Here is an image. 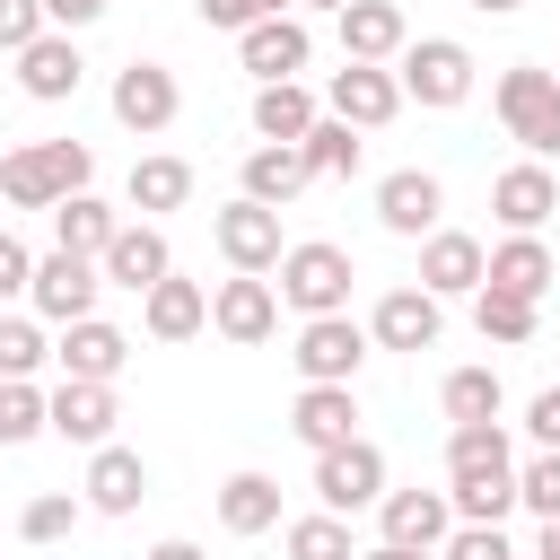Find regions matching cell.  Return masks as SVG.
Returning a JSON list of instances; mask_svg holds the SVG:
<instances>
[{
	"instance_id": "cell-40",
	"label": "cell",
	"mask_w": 560,
	"mask_h": 560,
	"mask_svg": "<svg viewBox=\"0 0 560 560\" xmlns=\"http://www.w3.org/2000/svg\"><path fill=\"white\" fill-rule=\"evenodd\" d=\"M516 508L560 516V446H534V455L516 464Z\"/></svg>"
},
{
	"instance_id": "cell-11",
	"label": "cell",
	"mask_w": 560,
	"mask_h": 560,
	"mask_svg": "<svg viewBox=\"0 0 560 560\" xmlns=\"http://www.w3.org/2000/svg\"><path fill=\"white\" fill-rule=\"evenodd\" d=\"M96 271H105V289L149 298V289L175 271V245H166V228H158V219H122V228H114V245L96 254Z\"/></svg>"
},
{
	"instance_id": "cell-29",
	"label": "cell",
	"mask_w": 560,
	"mask_h": 560,
	"mask_svg": "<svg viewBox=\"0 0 560 560\" xmlns=\"http://www.w3.org/2000/svg\"><path fill=\"white\" fill-rule=\"evenodd\" d=\"M490 472H516L508 429H499V420H464V429H446V481H490Z\"/></svg>"
},
{
	"instance_id": "cell-26",
	"label": "cell",
	"mask_w": 560,
	"mask_h": 560,
	"mask_svg": "<svg viewBox=\"0 0 560 560\" xmlns=\"http://www.w3.org/2000/svg\"><path fill=\"white\" fill-rule=\"evenodd\" d=\"M560 280V262H551V245L542 236H499L490 245V271H481V289H508V298H534L542 306V289Z\"/></svg>"
},
{
	"instance_id": "cell-1",
	"label": "cell",
	"mask_w": 560,
	"mask_h": 560,
	"mask_svg": "<svg viewBox=\"0 0 560 560\" xmlns=\"http://www.w3.org/2000/svg\"><path fill=\"white\" fill-rule=\"evenodd\" d=\"M490 105H499V122H508V140H516L525 158H560V70L508 61L499 88H490Z\"/></svg>"
},
{
	"instance_id": "cell-25",
	"label": "cell",
	"mask_w": 560,
	"mask_h": 560,
	"mask_svg": "<svg viewBox=\"0 0 560 560\" xmlns=\"http://www.w3.org/2000/svg\"><path fill=\"white\" fill-rule=\"evenodd\" d=\"M332 35H341V61H394V52L411 44V18H402L394 0H350V9L332 18Z\"/></svg>"
},
{
	"instance_id": "cell-5",
	"label": "cell",
	"mask_w": 560,
	"mask_h": 560,
	"mask_svg": "<svg viewBox=\"0 0 560 560\" xmlns=\"http://www.w3.org/2000/svg\"><path fill=\"white\" fill-rule=\"evenodd\" d=\"M385 490H394V481H385V446H376V438H341V446L315 455V508H332V516H368Z\"/></svg>"
},
{
	"instance_id": "cell-6",
	"label": "cell",
	"mask_w": 560,
	"mask_h": 560,
	"mask_svg": "<svg viewBox=\"0 0 560 560\" xmlns=\"http://www.w3.org/2000/svg\"><path fill=\"white\" fill-rule=\"evenodd\" d=\"M96 289H105L96 254L52 245V254H35V289H26V306H35L44 324H79V315H96Z\"/></svg>"
},
{
	"instance_id": "cell-33",
	"label": "cell",
	"mask_w": 560,
	"mask_h": 560,
	"mask_svg": "<svg viewBox=\"0 0 560 560\" xmlns=\"http://www.w3.org/2000/svg\"><path fill=\"white\" fill-rule=\"evenodd\" d=\"M0 201H9V210H52V201H61V184H52V166H44V140H26V149L0 158Z\"/></svg>"
},
{
	"instance_id": "cell-7",
	"label": "cell",
	"mask_w": 560,
	"mask_h": 560,
	"mask_svg": "<svg viewBox=\"0 0 560 560\" xmlns=\"http://www.w3.org/2000/svg\"><path fill=\"white\" fill-rule=\"evenodd\" d=\"M402 105H411V96H402L394 61H341L332 88H324V114H341V122H359V131H385Z\"/></svg>"
},
{
	"instance_id": "cell-51",
	"label": "cell",
	"mask_w": 560,
	"mask_h": 560,
	"mask_svg": "<svg viewBox=\"0 0 560 560\" xmlns=\"http://www.w3.org/2000/svg\"><path fill=\"white\" fill-rule=\"evenodd\" d=\"M464 9H481V18H516L525 0H464Z\"/></svg>"
},
{
	"instance_id": "cell-20",
	"label": "cell",
	"mask_w": 560,
	"mask_h": 560,
	"mask_svg": "<svg viewBox=\"0 0 560 560\" xmlns=\"http://www.w3.org/2000/svg\"><path fill=\"white\" fill-rule=\"evenodd\" d=\"M52 359H61V376H96V385H114V376H122V359H131V332H122V324H105V315H79V324H61Z\"/></svg>"
},
{
	"instance_id": "cell-52",
	"label": "cell",
	"mask_w": 560,
	"mask_h": 560,
	"mask_svg": "<svg viewBox=\"0 0 560 560\" xmlns=\"http://www.w3.org/2000/svg\"><path fill=\"white\" fill-rule=\"evenodd\" d=\"M306 9H332V18H341V9H350V0H306Z\"/></svg>"
},
{
	"instance_id": "cell-53",
	"label": "cell",
	"mask_w": 560,
	"mask_h": 560,
	"mask_svg": "<svg viewBox=\"0 0 560 560\" xmlns=\"http://www.w3.org/2000/svg\"><path fill=\"white\" fill-rule=\"evenodd\" d=\"M516 560H534V551H516Z\"/></svg>"
},
{
	"instance_id": "cell-42",
	"label": "cell",
	"mask_w": 560,
	"mask_h": 560,
	"mask_svg": "<svg viewBox=\"0 0 560 560\" xmlns=\"http://www.w3.org/2000/svg\"><path fill=\"white\" fill-rule=\"evenodd\" d=\"M438 560H516V542H508L499 525H455V534L438 542Z\"/></svg>"
},
{
	"instance_id": "cell-48",
	"label": "cell",
	"mask_w": 560,
	"mask_h": 560,
	"mask_svg": "<svg viewBox=\"0 0 560 560\" xmlns=\"http://www.w3.org/2000/svg\"><path fill=\"white\" fill-rule=\"evenodd\" d=\"M140 560H210V551H201V542H184V534H166V542H149Z\"/></svg>"
},
{
	"instance_id": "cell-34",
	"label": "cell",
	"mask_w": 560,
	"mask_h": 560,
	"mask_svg": "<svg viewBox=\"0 0 560 560\" xmlns=\"http://www.w3.org/2000/svg\"><path fill=\"white\" fill-rule=\"evenodd\" d=\"M280 551H289V560H359V542H350V516H332V508H315V516H289V525H280Z\"/></svg>"
},
{
	"instance_id": "cell-39",
	"label": "cell",
	"mask_w": 560,
	"mask_h": 560,
	"mask_svg": "<svg viewBox=\"0 0 560 560\" xmlns=\"http://www.w3.org/2000/svg\"><path fill=\"white\" fill-rule=\"evenodd\" d=\"M44 359H52L44 315H0V376H35Z\"/></svg>"
},
{
	"instance_id": "cell-35",
	"label": "cell",
	"mask_w": 560,
	"mask_h": 560,
	"mask_svg": "<svg viewBox=\"0 0 560 560\" xmlns=\"http://www.w3.org/2000/svg\"><path fill=\"white\" fill-rule=\"evenodd\" d=\"M52 429V394L35 376H0V446H26Z\"/></svg>"
},
{
	"instance_id": "cell-41",
	"label": "cell",
	"mask_w": 560,
	"mask_h": 560,
	"mask_svg": "<svg viewBox=\"0 0 560 560\" xmlns=\"http://www.w3.org/2000/svg\"><path fill=\"white\" fill-rule=\"evenodd\" d=\"M44 166H52L61 201H70V192H88V175H96V149H88V140H44Z\"/></svg>"
},
{
	"instance_id": "cell-44",
	"label": "cell",
	"mask_w": 560,
	"mask_h": 560,
	"mask_svg": "<svg viewBox=\"0 0 560 560\" xmlns=\"http://www.w3.org/2000/svg\"><path fill=\"white\" fill-rule=\"evenodd\" d=\"M44 26H52V18H44V0H0V52H9V61H18Z\"/></svg>"
},
{
	"instance_id": "cell-23",
	"label": "cell",
	"mask_w": 560,
	"mask_h": 560,
	"mask_svg": "<svg viewBox=\"0 0 560 560\" xmlns=\"http://www.w3.org/2000/svg\"><path fill=\"white\" fill-rule=\"evenodd\" d=\"M79 499L96 508V516H131L140 499H149V464L131 455V446H88V481H79Z\"/></svg>"
},
{
	"instance_id": "cell-2",
	"label": "cell",
	"mask_w": 560,
	"mask_h": 560,
	"mask_svg": "<svg viewBox=\"0 0 560 560\" xmlns=\"http://www.w3.org/2000/svg\"><path fill=\"white\" fill-rule=\"evenodd\" d=\"M350 280H359V262H350V245H332V236H306V245H289L280 254V306H298V315H341L350 306Z\"/></svg>"
},
{
	"instance_id": "cell-21",
	"label": "cell",
	"mask_w": 560,
	"mask_h": 560,
	"mask_svg": "<svg viewBox=\"0 0 560 560\" xmlns=\"http://www.w3.org/2000/svg\"><path fill=\"white\" fill-rule=\"evenodd\" d=\"M114 420H122L114 385H96V376H61V385H52V438H70V446H105Z\"/></svg>"
},
{
	"instance_id": "cell-16",
	"label": "cell",
	"mask_w": 560,
	"mask_h": 560,
	"mask_svg": "<svg viewBox=\"0 0 560 560\" xmlns=\"http://www.w3.org/2000/svg\"><path fill=\"white\" fill-rule=\"evenodd\" d=\"M481 271H490V245L481 236H464V228H429L420 236V289L429 298H472Z\"/></svg>"
},
{
	"instance_id": "cell-45",
	"label": "cell",
	"mask_w": 560,
	"mask_h": 560,
	"mask_svg": "<svg viewBox=\"0 0 560 560\" xmlns=\"http://www.w3.org/2000/svg\"><path fill=\"white\" fill-rule=\"evenodd\" d=\"M26 289H35V254L0 228V306H9V298H26Z\"/></svg>"
},
{
	"instance_id": "cell-43",
	"label": "cell",
	"mask_w": 560,
	"mask_h": 560,
	"mask_svg": "<svg viewBox=\"0 0 560 560\" xmlns=\"http://www.w3.org/2000/svg\"><path fill=\"white\" fill-rule=\"evenodd\" d=\"M192 9H201V26H219V35H245V26L280 18L289 0H192Z\"/></svg>"
},
{
	"instance_id": "cell-24",
	"label": "cell",
	"mask_w": 560,
	"mask_h": 560,
	"mask_svg": "<svg viewBox=\"0 0 560 560\" xmlns=\"http://www.w3.org/2000/svg\"><path fill=\"white\" fill-rule=\"evenodd\" d=\"M140 332H149V341H192V332H210V289L184 280V271H166V280L140 298Z\"/></svg>"
},
{
	"instance_id": "cell-30",
	"label": "cell",
	"mask_w": 560,
	"mask_h": 560,
	"mask_svg": "<svg viewBox=\"0 0 560 560\" xmlns=\"http://www.w3.org/2000/svg\"><path fill=\"white\" fill-rule=\"evenodd\" d=\"M122 201L149 210V219H158V210H184V201H192V166H184V158H131Z\"/></svg>"
},
{
	"instance_id": "cell-37",
	"label": "cell",
	"mask_w": 560,
	"mask_h": 560,
	"mask_svg": "<svg viewBox=\"0 0 560 560\" xmlns=\"http://www.w3.org/2000/svg\"><path fill=\"white\" fill-rule=\"evenodd\" d=\"M472 324H481V341L516 350V341H534V298H508V289H472Z\"/></svg>"
},
{
	"instance_id": "cell-49",
	"label": "cell",
	"mask_w": 560,
	"mask_h": 560,
	"mask_svg": "<svg viewBox=\"0 0 560 560\" xmlns=\"http://www.w3.org/2000/svg\"><path fill=\"white\" fill-rule=\"evenodd\" d=\"M359 560H438V551H411V542H376V551H359Z\"/></svg>"
},
{
	"instance_id": "cell-22",
	"label": "cell",
	"mask_w": 560,
	"mask_h": 560,
	"mask_svg": "<svg viewBox=\"0 0 560 560\" xmlns=\"http://www.w3.org/2000/svg\"><path fill=\"white\" fill-rule=\"evenodd\" d=\"M289 429H298V446H306V455H324V446L359 438V385H298Z\"/></svg>"
},
{
	"instance_id": "cell-13",
	"label": "cell",
	"mask_w": 560,
	"mask_h": 560,
	"mask_svg": "<svg viewBox=\"0 0 560 560\" xmlns=\"http://www.w3.org/2000/svg\"><path fill=\"white\" fill-rule=\"evenodd\" d=\"M438 332H446V298H429L420 280L411 289H385L376 315H368V341L376 350H438Z\"/></svg>"
},
{
	"instance_id": "cell-8",
	"label": "cell",
	"mask_w": 560,
	"mask_h": 560,
	"mask_svg": "<svg viewBox=\"0 0 560 560\" xmlns=\"http://www.w3.org/2000/svg\"><path fill=\"white\" fill-rule=\"evenodd\" d=\"M210 332H219V341H236V350H262V341L280 332V289H271L262 271L219 280V289H210Z\"/></svg>"
},
{
	"instance_id": "cell-10",
	"label": "cell",
	"mask_w": 560,
	"mask_h": 560,
	"mask_svg": "<svg viewBox=\"0 0 560 560\" xmlns=\"http://www.w3.org/2000/svg\"><path fill=\"white\" fill-rule=\"evenodd\" d=\"M210 236H219V254H228V271H280V254H289V236H280V210L271 201H228L219 219H210Z\"/></svg>"
},
{
	"instance_id": "cell-31",
	"label": "cell",
	"mask_w": 560,
	"mask_h": 560,
	"mask_svg": "<svg viewBox=\"0 0 560 560\" xmlns=\"http://www.w3.org/2000/svg\"><path fill=\"white\" fill-rule=\"evenodd\" d=\"M114 228H122V210H114V201H96V192L52 201V245H70V254H105V245H114Z\"/></svg>"
},
{
	"instance_id": "cell-14",
	"label": "cell",
	"mask_w": 560,
	"mask_h": 560,
	"mask_svg": "<svg viewBox=\"0 0 560 560\" xmlns=\"http://www.w3.org/2000/svg\"><path fill=\"white\" fill-rule=\"evenodd\" d=\"M79 79H88V52H79V35H61V26H44V35L18 52V88H26L35 105H70Z\"/></svg>"
},
{
	"instance_id": "cell-50",
	"label": "cell",
	"mask_w": 560,
	"mask_h": 560,
	"mask_svg": "<svg viewBox=\"0 0 560 560\" xmlns=\"http://www.w3.org/2000/svg\"><path fill=\"white\" fill-rule=\"evenodd\" d=\"M534 560H560V516H542V534H534Z\"/></svg>"
},
{
	"instance_id": "cell-3",
	"label": "cell",
	"mask_w": 560,
	"mask_h": 560,
	"mask_svg": "<svg viewBox=\"0 0 560 560\" xmlns=\"http://www.w3.org/2000/svg\"><path fill=\"white\" fill-rule=\"evenodd\" d=\"M368 324H350V306L341 315H298V341H289V368H298V385H359V368H368Z\"/></svg>"
},
{
	"instance_id": "cell-15",
	"label": "cell",
	"mask_w": 560,
	"mask_h": 560,
	"mask_svg": "<svg viewBox=\"0 0 560 560\" xmlns=\"http://www.w3.org/2000/svg\"><path fill=\"white\" fill-rule=\"evenodd\" d=\"M438 210H446V184H438L429 166H394V175L376 184V228H385V236H411V245H420V236L438 228Z\"/></svg>"
},
{
	"instance_id": "cell-38",
	"label": "cell",
	"mask_w": 560,
	"mask_h": 560,
	"mask_svg": "<svg viewBox=\"0 0 560 560\" xmlns=\"http://www.w3.org/2000/svg\"><path fill=\"white\" fill-rule=\"evenodd\" d=\"M79 516H88V499H79V490H35V499L18 508V534H26V542H61Z\"/></svg>"
},
{
	"instance_id": "cell-47",
	"label": "cell",
	"mask_w": 560,
	"mask_h": 560,
	"mask_svg": "<svg viewBox=\"0 0 560 560\" xmlns=\"http://www.w3.org/2000/svg\"><path fill=\"white\" fill-rule=\"evenodd\" d=\"M105 9H114V0H44V18H52L61 35H79V26H96Z\"/></svg>"
},
{
	"instance_id": "cell-36",
	"label": "cell",
	"mask_w": 560,
	"mask_h": 560,
	"mask_svg": "<svg viewBox=\"0 0 560 560\" xmlns=\"http://www.w3.org/2000/svg\"><path fill=\"white\" fill-rule=\"evenodd\" d=\"M298 149H306V166H315V175H359V149H368V140H359V122L315 114V131H306Z\"/></svg>"
},
{
	"instance_id": "cell-17",
	"label": "cell",
	"mask_w": 560,
	"mask_h": 560,
	"mask_svg": "<svg viewBox=\"0 0 560 560\" xmlns=\"http://www.w3.org/2000/svg\"><path fill=\"white\" fill-rule=\"evenodd\" d=\"M446 534H455V499H446V490H385V499H376V542L438 551Z\"/></svg>"
},
{
	"instance_id": "cell-12",
	"label": "cell",
	"mask_w": 560,
	"mask_h": 560,
	"mask_svg": "<svg viewBox=\"0 0 560 560\" xmlns=\"http://www.w3.org/2000/svg\"><path fill=\"white\" fill-rule=\"evenodd\" d=\"M490 210H499V228H508V236H542V228H551V210H560L551 166H542V158L499 166V175H490Z\"/></svg>"
},
{
	"instance_id": "cell-18",
	"label": "cell",
	"mask_w": 560,
	"mask_h": 560,
	"mask_svg": "<svg viewBox=\"0 0 560 560\" xmlns=\"http://www.w3.org/2000/svg\"><path fill=\"white\" fill-rule=\"evenodd\" d=\"M236 61L254 70V88H262V79H298V70L315 61V35H306V18L280 9V18H262V26L236 35Z\"/></svg>"
},
{
	"instance_id": "cell-27",
	"label": "cell",
	"mask_w": 560,
	"mask_h": 560,
	"mask_svg": "<svg viewBox=\"0 0 560 560\" xmlns=\"http://www.w3.org/2000/svg\"><path fill=\"white\" fill-rule=\"evenodd\" d=\"M315 114H324V105H315L306 79H262V88H254V140H306Z\"/></svg>"
},
{
	"instance_id": "cell-9",
	"label": "cell",
	"mask_w": 560,
	"mask_h": 560,
	"mask_svg": "<svg viewBox=\"0 0 560 560\" xmlns=\"http://www.w3.org/2000/svg\"><path fill=\"white\" fill-rule=\"evenodd\" d=\"M175 114H184V88H175L166 61H122V70H114V122H122V131L158 140Z\"/></svg>"
},
{
	"instance_id": "cell-28",
	"label": "cell",
	"mask_w": 560,
	"mask_h": 560,
	"mask_svg": "<svg viewBox=\"0 0 560 560\" xmlns=\"http://www.w3.org/2000/svg\"><path fill=\"white\" fill-rule=\"evenodd\" d=\"M219 525H228L236 542L271 534V525H280V481H271V472H228V481H219Z\"/></svg>"
},
{
	"instance_id": "cell-19",
	"label": "cell",
	"mask_w": 560,
	"mask_h": 560,
	"mask_svg": "<svg viewBox=\"0 0 560 560\" xmlns=\"http://www.w3.org/2000/svg\"><path fill=\"white\" fill-rule=\"evenodd\" d=\"M306 184H315V166H306L298 140H254L245 166H236V192H245V201H271V210H289Z\"/></svg>"
},
{
	"instance_id": "cell-46",
	"label": "cell",
	"mask_w": 560,
	"mask_h": 560,
	"mask_svg": "<svg viewBox=\"0 0 560 560\" xmlns=\"http://www.w3.org/2000/svg\"><path fill=\"white\" fill-rule=\"evenodd\" d=\"M525 429H534V446H560V385H542L525 402Z\"/></svg>"
},
{
	"instance_id": "cell-4",
	"label": "cell",
	"mask_w": 560,
	"mask_h": 560,
	"mask_svg": "<svg viewBox=\"0 0 560 560\" xmlns=\"http://www.w3.org/2000/svg\"><path fill=\"white\" fill-rule=\"evenodd\" d=\"M472 44H455V35H420V44H402L394 52V79H402V96L411 105H429V114H446V105H464L472 96Z\"/></svg>"
},
{
	"instance_id": "cell-32",
	"label": "cell",
	"mask_w": 560,
	"mask_h": 560,
	"mask_svg": "<svg viewBox=\"0 0 560 560\" xmlns=\"http://www.w3.org/2000/svg\"><path fill=\"white\" fill-rule=\"evenodd\" d=\"M499 402H508V385H499V368H446V385H438V411L464 429V420H499Z\"/></svg>"
}]
</instances>
